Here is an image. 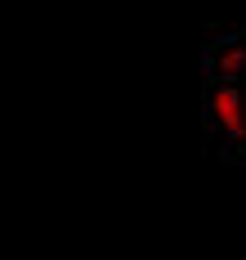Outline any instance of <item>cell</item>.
Wrapping results in <instances>:
<instances>
[{"mask_svg": "<svg viewBox=\"0 0 246 260\" xmlns=\"http://www.w3.org/2000/svg\"><path fill=\"white\" fill-rule=\"evenodd\" d=\"M206 81H246V31H228L206 45Z\"/></svg>", "mask_w": 246, "mask_h": 260, "instance_id": "2", "label": "cell"}, {"mask_svg": "<svg viewBox=\"0 0 246 260\" xmlns=\"http://www.w3.org/2000/svg\"><path fill=\"white\" fill-rule=\"evenodd\" d=\"M206 130L219 157L246 161V81H206Z\"/></svg>", "mask_w": 246, "mask_h": 260, "instance_id": "1", "label": "cell"}]
</instances>
